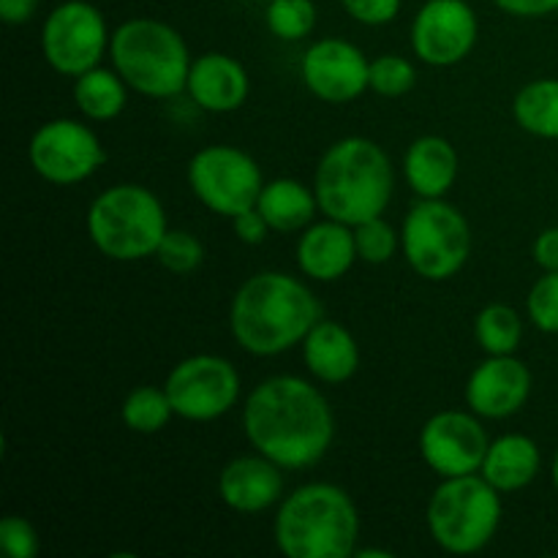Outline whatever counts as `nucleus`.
Segmentation results:
<instances>
[{
    "mask_svg": "<svg viewBox=\"0 0 558 558\" xmlns=\"http://www.w3.org/2000/svg\"><path fill=\"white\" fill-rule=\"evenodd\" d=\"M245 439L281 469L316 466L336 436V417L319 387L300 376H270L243 407Z\"/></svg>",
    "mask_w": 558,
    "mask_h": 558,
    "instance_id": "obj_1",
    "label": "nucleus"
},
{
    "mask_svg": "<svg viewBox=\"0 0 558 558\" xmlns=\"http://www.w3.org/2000/svg\"><path fill=\"white\" fill-rule=\"evenodd\" d=\"M322 319V305L300 278L256 272L229 305V330L240 349L256 357H276L305 341Z\"/></svg>",
    "mask_w": 558,
    "mask_h": 558,
    "instance_id": "obj_2",
    "label": "nucleus"
},
{
    "mask_svg": "<svg viewBox=\"0 0 558 558\" xmlns=\"http://www.w3.org/2000/svg\"><path fill=\"white\" fill-rule=\"evenodd\" d=\"M396 189V172L387 153L365 136H347L327 147L316 167L314 191L327 218L357 227L385 216Z\"/></svg>",
    "mask_w": 558,
    "mask_h": 558,
    "instance_id": "obj_3",
    "label": "nucleus"
},
{
    "mask_svg": "<svg viewBox=\"0 0 558 558\" xmlns=\"http://www.w3.org/2000/svg\"><path fill=\"white\" fill-rule=\"evenodd\" d=\"M272 537L289 558H349L360 539L357 507L332 483L300 485L278 505Z\"/></svg>",
    "mask_w": 558,
    "mask_h": 558,
    "instance_id": "obj_4",
    "label": "nucleus"
},
{
    "mask_svg": "<svg viewBox=\"0 0 558 558\" xmlns=\"http://www.w3.org/2000/svg\"><path fill=\"white\" fill-rule=\"evenodd\" d=\"M112 69L131 90L147 98H174L189 85L191 54L183 36L158 20H129L109 41Z\"/></svg>",
    "mask_w": 558,
    "mask_h": 558,
    "instance_id": "obj_5",
    "label": "nucleus"
},
{
    "mask_svg": "<svg viewBox=\"0 0 558 558\" xmlns=\"http://www.w3.org/2000/svg\"><path fill=\"white\" fill-rule=\"evenodd\" d=\"M169 232L161 199L140 183L101 191L87 210V234L107 259L142 262L156 256Z\"/></svg>",
    "mask_w": 558,
    "mask_h": 558,
    "instance_id": "obj_6",
    "label": "nucleus"
},
{
    "mask_svg": "<svg viewBox=\"0 0 558 558\" xmlns=\"http://www.w3.org/2000/svg\"><path fill=\"white\" fill-rule=\"evenodd\" d=\"M425 523L447 554H480L499 532L501 494L480 474L447 477L430 496Z\"/></svg>",
    "mask_w": 558,
    "mask_h": 558,
    "instance_id": "obj_7",
    "label": "nucleus"
},
{
    "mask_svg": "<svg viewBox=\"0 0 558 558\" xmlns=\"http://www.w3.org/2000/svg\"><path fill=\"white\" fill-rule=\"evenodd\" d=\"M401 248L409 267L425 281H450L472 254V229L450 202L420 199L403 218Z\"/></svg>",
    "mask_w": 558,
    "mask_h": 558,
    "instance_id": "obj_8",
    "label": "nucleus"
},
{
    "mask_svg": "<svg viewBox=\"0 0 558 558\" xmlns=\"http://www.w3.org/2000/svg\"><path fill=\"white\" fill-rule=\"evenodd\" d=\"M189 185L210 213L234 218L256 207L265 178L254 158L232 145H207L189 161Z\"/></svg>",
    "mask_w": 558,
    "mask_h": 558,
    "instance_id": "obj_9",
    "label": "nucleus"
},
{
    "mask_svg": "<svg viewBox=\"0 0 558 558\" xmlns=\"http://www.w3.org/2000/svg\"><path fill=\"white\" fill-rule=\"evenodd\" d=\"M109 41L112 36L107 20L87 0H65L54 5L41 27L44 60L49 69L71 80L101 65Z\"/></svg>",
    "mask_w": 558,
    "mask_h": 558,
    "instance_id": "obj_10",
    "label": "nucleus"
},
{
    "mask_svg": "<svg viewBox=\"0 0 558 558\" xmlns=\"http://www.w3.org/2000/svg\"><path fill=\"white\" fill-rule=\"evenodd\" d=\"M178 417L191 423H210L232 412L240 401V374L227 357L194 354L169 371L163 381Z\"/></svg>",
    "mask_w": 558,
    "mask_h": 558,
    "instance_id": "obj_11",
    "label": "nucleus"
},
{
    "mask_svg": "<svg viewBox=\"0 0 558 558\" xmlns=\"http://www.w3.org/2000/svg\"><path fill=\"white\" fill-rule=\"evenodd\" d=\"M27 158L38 178L52 185H76L93 178L107 161L96 131L74 118H54L31 136Z\"/></svg>",
    "mask_w": 558,
    "mask_h": 558,
    "instance_id": "obj_12",
    "label": "nucleus"
},
{
    "mask_svg": "<svg viewBox=\"0 0 558 558\" xmlns=\"http://www.w3.org/2000/svg\"><path fill=\"white\" fill-rule=\"evenodd\" d=\"M488 434L474 412L447 409V412L434 414L420 430L423 461L441 480L477 474L488 456Z\"/></svg>",
    "mask_w": 558,
    "mask_h": 558,
    "instance_id": "obj_13",
    "label": "nucleus"
},
{
    "mask_svg": "<svg viewBox=\"0 0 558 558\" xmlns=\"http://www.w3.org/2000/svg\"><path fill=\"white\" fill-rule=\"evenodd\" d=\"M480 22L466 0H428L412 22V49L423 63L447 69L469 58Z\"/></svg>",
    "mask_w": 558,
    "mask_h": 558,
    "instance_id": "obj_14",
    "label": "nucleus"
},
{
    "mask_svg": "<svg viewBox=\"0 0 558 558\" xmlns=\"http://www.w3.org/2000/svg\"><path fill=\"white\" fill-rule=\"evenodd\" d=\"M300 74L316 98L327 104H349L371 87V60L352 41L322 38L305 49Z\"/></svg>",
    "mask_w": 558,
    "mask_h": 558,
    "instance_id": "obj_15",
    "label": "nucleus"
},
{
    "mask_svg": "<svg viewBox=\"0 0 558 558\" xmlns=\"http://www.w3.org/2000/svg\"><path fill=\"white\" fill-rule=\"evenodd\" d=\"M532 396V371L515 354H488L466 381V403L477 417L507 420Z\"/></svg>",
    "mask_w": 558,
    "mask_h": 558,
    "instance_id": "obj_16",
    "label": "nucleus"
},
{
    "mask_svg": "<svg viewBox=\"0 0 558 558\" xmlns=\"http://www.w3.org/2000/svg\"><path fill=\"white\" fill-rule=\"evenodd\" d=\"M218 496L240 515L270 510L283 499V469L259 452L234 458L218 474Z\"/></svg>",
    "mask_w": 558,
    "mask_h": 558,
    "instance_id": "obj_17",
    "label": "nucleus"
},
{
    "mask_svg": "<svg viewBox=\"0 0 558 558\" xmlns=\"http://www.w3.org/2000/svg\"><path fill=\"white\" fill-rule=\"evenodd\" d=\"M248 90V71L232 54L205 52L191 63L185 93L205 112H234V109H240L245 104Z\"/></svg>",
    "mask_w": 558,
    "mask_h": 558,
    "instance_id": "obj_18",
    "label": "nucleus"
},
{
    "mask_svg": "<svg viewBox=\"0 0 558 558\" xmlns=\"http://www.w3.org/2000/svg\"><path fill=\"white\" fill-rule=\"evenodd\" d=\"M357 259L354 229L349 223L327 218V221L311 223L300 234L298 267L303 270V276L314 278V281H338L352 270Z\"/></svg>",
    "mask_w": 558,
    "mask_h": 558,
    "instance_id": "obj_19",
    "label": "nucleus"
},
{
    "mask_svg": "<svg viewBox=\"0 0 558 558\" xmlns=\"http://www.w3.org/2000/svg\"><path fill=\"white\" fill-rule=\"evenodd\" d=\"M305 368L322 385H343L360 368V347L352 332L332 319H319L303 341Z\"/></svg>",
    "mask_w": 558,
    "mask_h": 558,
    "instance_id": "obj_20",
    "label": "nucleus"
},
{
    "mask_svg": "<svg viewBox=\"0 0 558 558\" xmlns=\"http://www.w3.org/2000/svg\"><path fill=\"white\" fill-rule=\"evenodd\" d=\"M458 150L445 136H420L403 156L407 183L420 199H445L458 180Z\"/></svg>",
    "mask_w": 558,
    "mask_h": 558,
    "instance_id": "obj_21",
    "label": "nucleus"
},
{
    "mask_svg": "<svg viewBox=\"0 0 558 558\" xmlns=\"http://www.w3.org/2000/svg\"><path fill=\"white\" fill-rule=\"evenodd\" d=\"M539 466H543V456H539L537 441L523 434H507L490 441L480 472L499 494H515L534 483Z\"/></svg>",
    "mask_w": 558,
    "mask_h": 558,
    "instance_id": "obj_22",
    "label": "nucleus"
},
{
    "mask_svg": "<svg viewBox=\"0 0 558 558\" xmlns=\"http://www.w3.org/2000/svg\"><path fill=\"white\" fill-rule=\"evenodd\" d=\"M256 210L265 216L270 232L289 234L314 223L319 199H316V191L300 180L278 178L265 183L259 199H256Z\"/></svg>",
    "mask_w": 558,
    "mask_h": 558,
    "instance_id": "obj_23",
    "label": "nucleus"
},
{
    "mask_svg": "<svg viewBox=\"0 0 558 558\" xmlns=\"http://www.w3.org/2000/svg\"><path fill=\"white\" fill-rule=\"evenodd\" d=\"M74 101L87 120L109 123L123 114L125 104H129V85L114 69L96 65L74 80Z\"/></svg>",
    "mask_w": 558,
    "mask_h": 558,
    "instance_id": "obj_24",
    "label": "nucleus"
},
{
    "mask_svg": "<svg viewBox=\"0 0 558 558\" xmlns=\"http://www.w3.org/2000/svg\"><path fill=\"white\" fill-rule=\"evenodd\" d=\"M512 118L532 136L558 140V80H534L518 90Z\"/></svg>",
    "mask_w": 558,
    "mask_h": 558,
    "instance_id": "obj_25",
    "label": "nucleus"
},
{
    "mask_svg": "<svg viewBox=\"0 0 558 558\" xmlns=\"http://www.w3.org/2000/svg\"><path fill=\"white\" fill-rule=\"evenodd\" d=\"M474 338L485 354H515L523 341V319L512 305H485L474 319Z\"/></svg>",
    "mask_w": 558,
    "mask_h": 558,
    "instance_id": "obj_26",
    "label": "nucleus"
},
{
    "mask_svg": "<svg viewBox=\"0 0 558 558\" xmlns=\"http://www.w3.org/2000/svg\"><path fill=\"white\" fill-rule=\"evenodd\" d=\"M172 414L174 409H172V401H169L167 390H163V387H150V385L131 390L129 396H125L123 407H120V420H123L125 428L145 436L158 434V430L167 428Z\"/></svg>",
    "mask_w": 558,
    "mask_h": 558,
    "instance_id": "obj_27",
    "label": "nucleus"
},
{
    "mask_svg": "<svg viewBox=\"0 0 558 558\" xmlns=\"http://www.w3.org/2000/svg\"><path fill=\"white\" fill-rule=\"evenodd\" d=\"M265 22L267 31L281 41H303L316 27L314 0H270Z\"/></svg>",
    "mask_w": 558,
    "mask_h": 558,
    "instance_id": "obj_28",
    "label": "nucleus"
},
{
    "mask_svg": "<svg viewBox=\"0 0 558 558\" xmlns=\"http://www.w3.org/2000/svg\"><path fill=\"white\" fill-rule=\"evenodd\" d=\"M368 85L371 90L385 98L407 96L417 85V69L412 60L401 58V54H379L376 60H371Z\"/></svg>",
    "mask_w": 558,
    "mask_h": 558,
    "instance_id": "obj_29",
    "label": "nucleus"
},
{
    "mask_svg": "<svg viewBox=\"0 0 558 558\" xmlns=\"http://www.w3.org/2000/svg\"><path fill=\"white\" fill-rule=\"evenodd\" d=\"M156 259L163 270L174 272V276H189L205 259V248H202L199 238H194L185 229H169L163 234L161 245L156 251Z\"/></svg>",
    "mask_w": 558,
    "mask_h": 558,
    "instance_id": "obj_30",
    "label": "nucleus"
},
{
    "mask_svg": "<svg viewBox=\"0 0 558 558\" xmlns=\"http://www.w3.org/2000/svg\"><path fill=\"white\" fill-rule=\"evenodd\" d=\"M352 229H354L357 256L363 262H368V265H385V262L392 259L398 245H401V234H398L381 216L357 223V227Z\"/></svg>",
    "mask_w": 558,
    "mask_h": 558,
    "instance_id": "obj_31",
    "label": "nucleus"
},
{
    "mask_svg": "<svg viewBox=\"0 0 558 558\" xmlns=\"http://www.w3.org/2000/svg\"><path fill=\"white\" fill-rule=\"evenodd\" d=\"M526 314L537 330L558 332V272H545L526 298Z\"/></svg>",
    "mask_w": 558,
    "mask_h": 558,
    "instance_id": "obj_32",
    "label": "nucleus"
},
{
    "mask_svg": "<svg viewBox=\"0 0 558 558\" xmlns=\"http://www.w3.org/2000/svg\"><path fill=\"white\" fill-rule=\"evenodd\" d=\"M0 548L9 558H33L38 554V532L22 515H5L0 521Z\"/></svg>",
    "mask_w": 558,
    "mask_h": 558,
    "instance_id": "obj_33",
    "label": "nucleus"
},
{
    "mask_svg": "<svg viewBox=\"0 0 558 558\" xmlns=\"http://www.w3.org/2000/svg\"><path fill=\"white\" fill-rule=\"evenodd\" d=\"M347 14L363 25H387L401 11V0H341Z\"/></svg>",
    "mask_w": 558,
    "mask_h": 558,
    "instance_id": "obj_34",
    "label": "nucleus"
},
{
    "mask_svg": "<svg viewBox=\"0 0 558 558\" xmlns=\"http://www.w3.org/2000/svg\"><path fill=\"white\" fill-rule=\"evenodd\" d=\"M232 223H234V234H238V240H243V243H248V245L265 243L267 232H270L265 216H262L256 207H251V210L234 216Z\"/></svg>",
    "mask_w": 558,
    "mask_h": 558,
    "instance_id": "obj_35",
    "label": "nucleus"
},
{
    "mask_svg": "<svg viewBox=\"0 0 558 558\" xmlns=\"http://www.w3.org/2000/svg\"><path fill=\"white\" fill-rule=\"evenodd\" d=\"M532 254L534 262H537L545 272H558V227H550L537 234Z\"/></svg>",
    "mask_w": 558,
    "mask_h": 558,
    "instance_id": "obj_36",
    "label": "nucleus"
},
{
    "mask_svg": "<svg viewBox=\"0 0 558 558\" xmlns=\"http://www.w3.org/2000/svg\"><path fill=\"white\" fill-rule=\"evenodd\" d=\"M494 3L507 14L529 16V20L558 11V0H494Z\"/></svg>",
    "mask_w": 558,
    "mask_h": 558,
    "instance_id": "obj_37",
    "label": "nucleus"
},
{
    "mask_svg": "<svg viewBox=\"0 0 558 558\" xmlns=\"http://www.w3.org/2000/svg\"><path fill=\"white\" fill-rule=\"evenodd\" d=\"M38 9V0H0V20L5 25H22L31 22Z\"/></svg>",
    "mask_w": 558,
    "mask_h": 558,
    "instance_id": "obj_38",
    "label": "nucleus"
},
{
    "mask_svg": "<svg viewBox=\"0 0 558 558\" xmlns=\"http://www.w3.org/2000/svg\"><path fill=\"white\" fill-rule=\"evenodd\" d=\"M357 558H392L390 550H376V548H365V550H354Z\"/></svg>",
    "mask_w": 558,
    "mask_h": 558,
    "instance_id": "obj_39",
    "label": "nucleus"
},
{
    "mask_svg": "<svg viewBox=\"0 0 558 558\" xmlns=\"http://www.w3.org/2000/svg\"><path fill=\"white\" fill-rule=\"evenodd\" d=\"M550 477H554V488H556V494H558V450H556V456H554V466H550Z\"/></svg>",
    "mask_w": 558,
    "mask_h": 558,
    "instance_id": "obj_40",
    "label": "nucleus"
}]
</instances>
